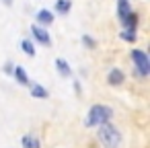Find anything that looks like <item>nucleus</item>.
<instances>
[{
    "mask_svg": "<svg viewBox=\"0 0 150 148\" xmlns=\"http://www.w3.org/2000/svg\"><path fill=\"white\" fill-rule=\"evenodd\" d=\"M97 127H99L97 138L101 140V144H103L105 148H119V144H121V134H119V130H117L115 125H111V123L107 121V123H101V125H97Z\"/></svg>",
    "mask_w": 150,
    "mask_h": 148,
    "instance_id": "obj_1",
    "label": "nucleus"
},
{
    "mask_svg": "<svg viewBox=\"0 0 150 148\" xmlns=\"http://www.w3.org/2000/svg\"><path fill=\"white\" fill-rule=\"evenodd\" d=\"M113 117V109L109 105H93L86 113V119H84V125L93 127V125H101V123H107L109 119Z\"/></svg>",
    "mask_w": 150,
    "mask_h": 148,
    "instance_id": "obj_2",
    "label": "nucleus"
},
{
    "mask_svg": "<svg viewBox=\"0 0 150 148\" xmlns=\"http://www.w3.org/2000/svg\"><path fill=\"white\" fill-rule=\"evenodd\" d=\"M132 60H134V66L138 68V72L142 76H148L150 74V60L146 56V52L142 50H132Z\"/></svg>",
    "mask_w": 150,
    "mask_h": 148,
    "instance_id": "obj_3",
    "label": "nucleus"
},
{
    "mask_svg": "<svg viewBox=\"0 0 150 148\" xmlns=\"http://www.w3.org/2000/svg\"><path fill=\"white\" fill-rule=\"evenodd\" d=\"M31 33H33V37H35L39 43H43V45H50V43H52V37H50V33H47L43 27L33 25V27H31Z\"/></svg>",
    "mask_w": 150,
    "mask_h": 148,
    "instance_id": "obj_4",
    "label": "nucleus"
},
{
    "mask_svg": "<svg viewBox=\"0 0 150 148\" xmlns=\"http://www.w3.org/2000/svg\"><path fill=\"white\" fill-rule=\"evenodd\" d=\"M132 13V6H129V0H117V19L123 23Z\"/></svg>",
    "mask_w": 150,
    "mask_h": 148,
    "instance_id": "obj_5",
    "label": "nucleus"
},
{
    "mask_svg": "<svg viewBox=\"0 0 150 148\" xmlns=\"http://www.w3.org/2000/svg\"><path fill=\"white\" fill-rule=\"evenodd\" d=\"M123 80H125V76H123V72L117 70V68H113V70L109 72V76H107V82H109L111 86H117V84H121Z\"/></svg>",
    "mask_w": 150,
    "mask_h": 148,
    "instance_id": "obj_6",
    "label": "nucleus"
},
{
    "mask_svg": "<svg viewBox=\"0 0 150 148\" xmlns=\"http://www.w3.org/2000/svg\"><path fill=\"white\" fill-rule=\"evenodd\" d=\"M41 25H52L54 23V15L50 13V11H45V8H41L39 13H37V17H35Z\"/></svg>",
    "mask_w": 150,
    "mask_h": 148,
    "instance_id": "obj_7",
    "label": "nucleus"
},
{
    "mask_svg": "<svg viewBox=\"0 0 150 148\" xmlns=\"http://www.w3.org/2000/svg\"><path fill=\"white\" fill-rule=\"evenodd\" d=\"M15 76H17L19 84H23V86L31 84V82H29V76H27V72H25V70H23L21 66H17V68H15Z\"/></svg>",
    "mask_w": 150,
    "mask_h": 148,
    "instance_id": "obj_8",
    "label": "nucleus"
},
{
    "mask_svg": "<svg viewBox=\"0 0 150 148\" xmlns=\"http://www.w3.org/2000/svg\"><path fill=\"white\" fill-rule=\"evenodd\" d=\"M56 68H58V72H60L62 76H68V74H70V66H68V62L62 60V58L56 60Z\"/></svg>",
    "mask_w": 150,
    "mask_h": 148,
    "instance_id": "obj_9",
    "label": "nucleus"
},
{
    "mask_svg": "<svg viewBox=\"0 0 150 148\" xmlns=\"http://www.w3.org/2000/svg\"><path fill=\"white\" fill-rule=\"evenodd\" d=\"M70 8H72V2H70V0H58V2H56V11L62 13V15H66Z\"/></svg>",
    "mask_w": 150,
    "mask_h": 148,
    "instance_id": "obj_10",
    "label": "nucleus"
},
{
    "mask_svg": "<svg viewBox=\"0 0 150 148\" xmlns=\"http://www.w3.org/2000/svg\"><path fill=\"white\" fill-rule=\"evenodd\" d=\"M119 37H121L123 41H129V43H132V41H136L138 35H136V29H123V31L119 33Z\"/></svg>",
    "mask_w": 150,
    "mask_h": 148,
    "instance_id": "obj_11",
    "label": "nucleus"
},
{
    "mask_svg": "<svg viewBox=\"0 0 150 148\" xmlns=\"http://www.w3.org/2000/svg\"><path fill=\"white\" fill-rule=\"evenodd\" d=\"M31 95H33L35 99H45V97H47V91H45L43 86H39V84H33V86H31Z\"/></svg>",
    "mask_w": 150,
    "mask_h": 148,
    "instance_id": "obj_12",
    "label": "nucleus"
},
{
    "mask_svg": "<svg viewBox=\"0 0 150 148\" xmlns=\"http://www.w3.org/2000/svg\"><path fill=\"white\" fill-rule=\"evenodd\" d=\"M23 148H39V140L35 136H25L23 138Z\"/></svg>",
    "mask_w": 150,
    "mask_h": 148,
    "instance_id": "obj_13",
    "label": "nucleus"
},
{
    "mask_svg": "<svg viewBox=\"0 0 150 148\" xmlns=\"http://www.w3.org/2000/svg\"><path fill=\"white\" fill-rule=\"evenodd\" d=\"M21 47L25 50V54H27V56H35V47H33V43H31L29 39H25V41L21 43Z\"/></svg>",
    "mask_w": 150,
    "mask_h": 148,
    "instance_id": "obj_14",
    "label": "nucleus"
},
{
    "mask_svg": "<svg viewBox=\"0 0 150 148\" xmlns=\"http://www.w3.org/2000/svg\"><path fill=\"white\" fill-rule=\"evenodd\" d=\"M82 41H84L86 45H91V47H95V41H93L91 37H82Z\"/></svg>",
    "mask_w": 150,
    "mask_h": 148,
    "instance_id": "obj_15",
    "label": "nucleus"
},
{
    "mask_svg": "<svg viewBox=\"0 0 150 148\" xmlns=\"http://www.w3.org/2000/svg\"><path fill=\"white\" fill-rule=\"evenodd\" d=\"M2 2H4L6 6H11V4H13V0H2Z\"/></svg>",
    "mask_w": 150,
    "mask_h": 148,
    "instance_id": "obj_16",
    "label": "nucleus"
}]
</instances>
